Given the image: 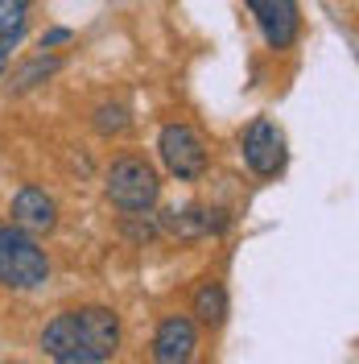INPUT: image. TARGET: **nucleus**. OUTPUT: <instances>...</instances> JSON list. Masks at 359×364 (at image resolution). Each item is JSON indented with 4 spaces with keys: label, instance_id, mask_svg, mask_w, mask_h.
Masks as SVG:
<instances>
[{
    "label": "nucleus",
    "instance_id": "f8f14e48",
    "mask_svg": "<svg viewBox=\"0 0 359 364\" xmlns=\"http://www.w3.org/2000/svg\"><path fill=\"white\" fill-rule=\"evenodd\" d=\"M58 67H62V58H54V54H38V58H29L25 67L13 70V83H9V87L13 91H29V87H38V83H45V75H54Z\"/></svg>",
    "mask_w": 359,
    "mask_h": 364
},
{
    "label": "nucleus",
    "instance_id": "39448f33",
    "mask_svg": "<svg viewBox=\"0 0 359 364\" xmlns=\"http://www.w3.org/2000/svg\"><path fill=\"white\" fill-rule=\"evenodd\" d=\"M244 161L252 166V174L272 178L281 166H285V133L272 124V120H252L244 133Z\"/></svg>",
    "mask_w": 359,
    "mask_h": 364
},
{
    "label": "nucleus",
    "instance_id": "9b49d317",
    "mask_svg": "<svg viewBox=\"0 0 359 364\" xmlns=\"http://www.w3.org/2000/svg\"><path fill=\"white\" fill-rule=\"evenodd\" d=\"M25 25H29V4L25 0H0V46L13 50L25 38Z\"/></svg>",
    "mask_w": 359,
    "mask_h": 364
},
{
    "label": "nucleus",
    "instance_id": "1a4fd4ad",
    "mask_svg": "<svg viewBox=\"0 0 359 364\" xmlns=\"http://www.w3.org/2000/svg\"><path fill=\"white\" fill-rule=\"evenodd\" d=\"M215 211H202V207H182V211H165L161 215V228L170 236H182V240H194V236H206V232H223L227 220H211Z\"/></svg>",
    "mask_w": 359,
    "mask_h": 364
},
{
    "label": "nucleus",
    "instance_id": "423d86ee",
    "mask_svg": "<svg viewBox=\"0 0 359 364\" xmlns=\"http://www.w3.org/2000/svg\"><path fill=\"white\" fill-rule=\"evenodd\" d=\"M248 13L256 17L269 50H289L297 29H302V17H297L293 0H248Z\"/></svg>",
    "mask_w": 359,
    "mask_h": 364
},
{
    "label": "nucleus",
    "instance_id": "ddd939ff",
    "mask_svg": "<svg viewBox=\"0 0 359 364\" xmlns=\"http://www.w3.org/2000/svg\"><path fill=\"white\" fill-rule=\"evenodd\" d=\"M95 129L108 136V133H124L128 129V112L120 108V104H99L95 108Z\"/></svg>",
    "mask_w": 359,
    "mask_h": 364
},
{
    "label": "nucleus",
    "instance_id": "20e7f679",
    "mask_svg": "<svg viewBox=\"0 0 359 364\" xmlns=\"http://www.w3.org/2000/svg\"><path fill=\"white\" fill-rule=\"evenodd\" d=\"M158 154H161V161H165V170L174 174V178H182V182H194V178H202L206 174V141H202L190 124H165L158 133Z\"/></svg>",
    "mask_w": 359,
    "mask_h": 364
},
{
    "label": "nucleus",
    "instance_id": "dca6fc26",
    "mask_svg": "<svg viewBox=\"0 0 359 364\" xmlns=\"http://www.w3.org/2000/svg\"><path fill=\"white\" fill-rule=\"evenodd\" d=\"M4 67H9V50L0 46V75H4Z\"/></svg>",
    "mask_w": 359,
    "mask_h": 364
},
{
    "label": "nucleus",
    "instance_id": "4468645a",
    "mask_svg": "<svg viewBox=\"0 0 359 364\" xmlns=\"http://www.w3.org/2000/svg\"><path fill=\"white\" fill-rule=\"evenodd\" d=\"M70 38H74L70 29H45V33H42V42H38V46H42V54H45V50H54V46H67Z\"/></svg>",
    "mask_w": 359,
    "mask_h": 364
},
{
    "label": "nucleus",
    "instance_id": "6e6552de",
    "mask_svg": "<svg viewBox=\"0 0 359 364\" xmlns=\"http://www.w3.org/2000/svg\"><path fill=\"white\" fill-rule=\"evenodd\" d=\"M199 348V331L186 315H170L153 336V360L158 364H190Z\"/></svg>",
    "mask_w": 359,
    "mask_h": 364
},
{
    "label": "nucleus",
    "instance_id": "0eeeda50",
    "mask_svg": "<svg viewBox=\"0 0 359 364\" xmlns=\"http://www.w3.org/2000/svg\"><path fill=\"white\" fill-rule=\"evenodd\" d=\"M9 215H13V228L25 232V236H33V232H54V228H58V203L45 195L42 186H21V191L13 195Z\"/></svg>",
    "mask_w": 359,
    "mask_h": 364
},
{
    "label": "nucleus",
    "instance_id": "f03ea898",
    "mask_svg": "<svg viewBox=\"0 0 359 364\" xmlns=\"http://www.w3.org/2000/svg\"><path fill=\"white\" fill-rule=\"evenodd\" d=\"M45 277H50V257H45L42 245L33 236L17 232L13 224L0 228V286L38 290Z\"/></svg>",
    "mask_w": 359,
    "mask_h": 364
},
{
    "label": "nucleus",
    "instance_id": "7ed1b4c3",
    "mask_svg": "<svg viewBox=\"0 0 359 364\" xmlns=\"http://www.w3.org/2000/svg\"><path fill=\"white\" fill-rule=\"evenodd\" d=\"M104 191L120 211L136 215V211H149L158 203L161 182H158V170L145 158H116L112 170L104 174Z\"/></svg>",
    "mask_w": 359,
    "mask_h": 364
},
{
    "label": "nucleus",
    "instance_id": "2eb2a0df",
    "mask_svg": "<svg viewBox=\"0 0 359 364\" xmlns=\"http://www.w3.org/2000/svg\"><path fill=\"white\" fill-rule=\"evenodd\" d=\"M54 364H104V360H91V356H62V360H54Z\"/></svg>",
    "mask_w": 359,
    "mask_h": 364
},
{
    "label": "nucleus",
    "instance_id": "f257e3e1",
    "mask_svg": "<svg viewBox=\"0 0 359 364\" xmlns=\"http://www.w3.org/2000/svg\"><path fill=\"white\" fill-rule=\"evenodd\" d=\"M120 348V318L108 306H79L62 311L45 323L42 331V352L54 360L62 356H91V360H108Z\"/></svg>",
    "mask_w": 359,
    "mask_h": 364
},
{
    "label": "nucleus",
    "instance_id": "9d476101",
    "mask_svg": "<svg viewBox=\"0 0 359 364\" xmlns=\"http://www.w3.org/2000/svg\"><path fill=\"white\" fill-rule=\"evenodd\" d=\"M194 315L206 323V327H219L227 318V290L219 282H202L199 294H194Z\"/></svg>",
    "mask_w": 359,
    "mask_h": 364
}]
</instances>
